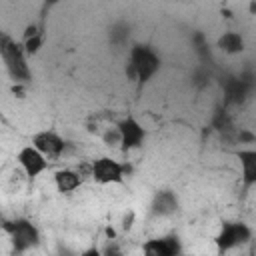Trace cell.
<instances>
[{
	"label": "cell",
	"mask_w": 256,
	"mask_h": 256,
	"mask_svg": "<svg viewBox=\"0 0 256 256\" xmlns=\"http://www.w3.org/2000/svg\"><path fill=\"white\" fill-rule=\"evenodd\" d=\"M162 60L160 56L154 52L152 46L146 44H134L130 48V56H128V66H126V76L134 78L138 82V86L142 88L144 84H148L156 72L160 70Z\"/></svg>",
	"instance_id": "obj_1"
},
{
	"label": "cell",
	"mask_w": 256,
	"mask_h": 256,
	"mask_svg": "<svg viewBox=\"0 0 256 256\" xmlns=\"http://www.w3.org/2000/svg\"><path fill=\"white\" fill-rule=\"evenodd\" d=\"M0 58H2L10 78L16 84H22V82L30 80V68L26 64L24 48L14 38H10L6 32H2V30H0Z\"/></svg>",
	"instance_id": "obj_2"
},
{
	"label": "cell",
	"mask_w": 256,
	"mask_h": 256,
	"mask_svg": "<svg viewBox=\"0 0 256 256\" xmlns=\"http://www.w3.org/2000/svg\"><path fill=\"white\" fill-rule=\"evenodd\" d=\"M4 230L10 234V240H12V246L18 250V252H24L32 246L38 244L40 240V234H38V228L26 220V218H16V220H10L4 224Z\"/></svg>",
	"instance_id": "obj_3"
},
{
	"label": "cell",
	"mask_w": 256,
	"mask_h": 256,
	"mask_svg": "<svg viewBox=\"0 0 256 256\" xmlns=\"http://www.w3.org/2000/svg\"><path fill=\"white\" fill-rule=\"evenodd\" d=\"M126 166L110 156H100L90 164V178L98 184H122Z\"/></svg>",
	"instance_id": "obj_4"
},
{
	"label": "cell",
	"mask_w": 256,
	"mask_h": 256,
	"mask_svg": "<svg viewBox=\"0 0 256 256\" xmlns=\"http://www.w3.org/2000/svg\"><path fill=\"white\" fill-rule=\"evenodd\" d=\"M116 128H118V134H120V148L124 152L138 150V148L144 146V142H146V128L134 116L122 118L116 124Z\"/></svg>",
	"instance_id": "obj_5"
},
{
	"label": "cell",
	"mask_w": 256,
	"mask_h": 256,
	"mask_svg": "<svg viewBox=\"0 0 256 256\" xmlns=\"http://www.w3.org/2000/svg\"><path fill=\"white\" fill-rule=\"evenodd\" d=\"M16 160H18L20 168L24 170V174H26L30 180L38 178V176H40L42 172H46L48 166H50L48 158H46L38 148H34L32 144L22 146V148L18 150V154H16Z\"/></svg>",
	"instance_id": "obj_6"
},
{
	"label": "cell",
	"mask_w": 256,
	"mask_h": 256,
	"mask_svg": "<svg viewBox=\"0 0 256 256\" xmlns=\"http://www.w3.org/2000/svg\"><path fill=\"white\" fill-rule=\"evenodd\" d=\"M252 238V230L242 224V222H226L220 230V234L216 236V244L220 252H226L238 244H244Z\"/></svg>",
	"instance_id": "obj_7"
},
{
	"label": "cell",
	"mask_w": 256,
	"mask_h": 256,
	"mask_svg": "<svg viewBox=\"0 0 256 256\" xmlns=\"http://www.w3.org/2000/svg\"><path fill=\"white\" fill-rule=\"evenodd\" d=\"M32 146L38 148L46 158H58L66 150V140L54 130H42L32 136Z\"/></svg>",
	"instance_id": "obj_8"
},
{
	"label": "cell",
	"mask_w": 256,
	"mask_h": 256,
	"mask_svg": "<svg viewBox=\"0 0 256 256\" xmlns=\"http://www.w3.org/2000/svg\"><path fill=\"white\" fill-rule=\"evenodd\" d=\"M144 252L150 256H176L180 252V242L176 236L154 238L144 244Z\"/></svg>",
	"instance_id": "obj_9"
},
{
	"label": "cell",
	"mask_w": 256,
	"mask_h": 256,
	"mask_svg": "<svg viewBox=\"0 0 256 256\" xmlns=\"http://www.w3.org/2000/svg\"><path fill=\"white\" fill-rule=\"evenodd\" d=\"M82 180L84 178L80 176V172L72 170V168H62V170H58L54 174V184H56L58 192H62V194H70V192L78 190Z\"/></svg>",
	"instance_id": "obj_10"
},
{
	"label": "cell",
	"mask_w": 256,
	"mask_h": 256,
	"mask_svg": "<svg viewBox=\"0 0 256 256\" xmlns=\"http://www.w3.org/2000/svg\"><path fill=\"white\" fill-rule=\"evenodd\" d=\"M238 158H240V166H242L244 188H250L256 184V152L254 150H240Z\"/></svg>",
	"instance_id": "obj_11"
},
{
	"label": "cell",
	"mask_w": 256,
	"mask_h": 256,
	"mask_svg": "<svg viewBox=\"0 0 256 256\" xmlns=\"http://www.w3.org/2000/svg\"><path fill=\"white\" fill-rule=\"evenodd\" d=\"M216 46H218L222 52H226V54H238V52H242V50L246 48L242 34H240V32H232V30L224 32V34L218 38Z\"/></svg>",
	"instance_id": "obj_12"
},
{
	"label": "cell",
	"mask_w": 256,
	"mask_h": 256,
	"mask_svg": "<svg viewBox=\"0 0 256 256\" xmlns=\"http://www.w3.org/2000/svg\"><path fill=\"white\" fill-rule=\"evenodd\" d=\"M42 40H44L42 32H40V28L36 24L26 26V30H24V44H22L24 52L26 54H36L42 48Z\"/></svg>",
	"instance_id": "obj_13"
},
{
	"label": "cell",
	"mask_w": 256,
	"mask_h": 256,
	"mask_svg": "<svg viewBox=\"0 0 256 256\" xmlns=\"http://www.w3.org/2000/svg\"><path fill=\"white\" fill-rule=\"evenodd\" d=\"M176 206H178V202H176V198H174L170 192H160V194L156 196V202H154L156 212L168 214V212H174Z\"/></svg>",
	"instance_id": "obj_14"
},
{
	"label": "cell",
	"mask_w": 256,
	"mask_h": 256,
	"mask_svg": "<svg viewBox=\"0 0 256 256\" xmlns=\"http://www.w3.org/2000/svg\"><path fill=\"white\" fill-rule=\"evenodd\" d=\"M104 142L106 144H120V134H118V128H114V130H110V132H106L104 134Z\"/></svg>",
	"instance_id": "obj_15"
},
{
	"label": "cell",
	"mask_w": 256,
	"mask_h": 256,
	"mask_svg": "<svg viewBox=\"0 0 256 256\" xmlns=\"http://www.w3.org/2000/svg\"><path fill=\"white\" fill-rule=\"evenodd\" d=\"M132 220H134V212H130V214L124 218V228H126V230L132 226Z\"/></svg>",
	"instance_id": "obj_16"
},
{
	"label": "cell",
	"mask_w": 256,
	"mask_h": 256,
	"mask_svg": "<svg viewBox=\"0 0 256 256\" xmlns=\"http://www.w3.org/2000/svg\"><path fill=\"white\" fill-rule=\"evenodd\" d=\"M240 140H248V142H254V136H252V134H248V132H242V134H240Z\"/></svg>",
	"instance_id": "obj_17"
},
{
	"label": "cell",
	"mask_w": 256,
	"mask_h": 256,
	"mask_svg": "<svg viewBox=\"0 0 256 256\" xmlns=\"http://www.w3.org/2000/svg\"><path fill=\"white\" fill-rule=\"evenodd\" d=\"M58 2H62V0H44V6H46V8H52V6H56Z\"/></svg>",
	"instance_id": "obj_18"
},
{
	"label": "cell",
	"mask_w": 256,
	"mask_h": 256,
	"mask_svg": "<svg viewBox=\"0 0 256 256\" xmlns=\"http://www.w3.org/2000/svg\"><path fill=\"white\" fill-rule=\"evenodd\" d=\"M0 220H2V216H0Z\"/></svg>",
	"instance_id": "obj_19"
}]
</instances>
